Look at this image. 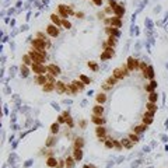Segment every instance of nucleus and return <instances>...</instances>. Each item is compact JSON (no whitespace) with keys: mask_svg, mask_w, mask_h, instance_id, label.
<instances>
[{"mask_svg":"<svg viewBox=\"0 0 168 168\" xmlns=\"http://www.w3.org/2000/svg\"><path fill=\"white\" fill-rule=\"evenodd\" d=\"M28 55L31 56L34 63H44L46 57V51H36L32 48L31 51H28Z\"/></svg>","mask_w":168,"mask_h":168,"instance_id":"nucleus-1","label":"nucleus"},{"mask_svg":"<svg viewBox=\"0 0 168 168\" xmlns=\"http://www.w3.org/2000/svg\"><path fill=\"white\" fill-rule=\"evenodd\" d=\"M31 70H32L36 76L48 74V66H45L44 63H32V65H31Z\"/></svg>","mask_w":168,"mask_h":168,"instance_id":"nucleus-2","label":"nucleus"},{"mask_svg":"<svg viewBox=\"0 0 168 168\" xmlns=\"http://www.w3.org/2000/svg\"><path fill=\"white\" fill-rule=\"evenodd\" d=\"M57 14L62 18H67L69 15H73V14H76V13L72 10V7H67V6H65V4H59V6H57Z\"/></svg>","mask_w":168,"mask_h":168,"instance_id":"nucleus-3","label":"nucleus"},{"mask_svg":"<svg viewBox=\"0 0 168 168\" xmlns=\"http://www.w3.org/2000/svg\"><path fill=\"white\" fill-rule=\"evenodd\" d=\"M46 34H48L49 36H52V38H57V36H59V34H60V30H59V27H57V25L49 24L48 27H46Z\"/></svg>","mask_w":168,"mask_h":168,"instance_id":"nucleus-4","label":"nucleus"},{"mask_svg":"<svg viewBox=\"0 0 168 168\" xmlns=\"http://www.w3.org/2000/svg\"><path fill=\"white\" fill-rule=\"evenodd\" d=\"M32 48L36 49V51H45V49H48L46 48L45 41H42L41 38H34L32 39Z\"/></svg>","mask_w":168,"mask_h":168,"instance_id":"nucleus-5","label":"nucleus"},{"mask_svg":"<svg viewBox=\"0 0 168 168\" xmlns=\"http://www.w3.org/2000/svg\"><path fill=\"white\" fill-rule=\"evenodd\" d=\"M126 66H128V69H129L130 72H136V70H139L140 62H139V60H136L135 57L130 56L129 59H128V63H126Z\"/></svg>","mask_w":168,"mask_h":168,"instance_id":"nucleus-6","label":"nucleus"},{"mask_svg":"<svg viewBox=\"0 0 168 168\" xmlns=\"http://www.w3.org/2000/svg\"><path fill=\"white\" fill-rule=\"evenodd\" d=\"M95 135L99 137V140L101 141H105L107 140V129H105L104 126H97V129H95Z\"/></svg>","mask_w":168,"mask_h":168,"instance_id":"nucleus-7","label":"nucleus"},{"mask_svg":"<svg viewBox=\"0 0 168 168\" xmlns=\"http://www.w3.org/2000/svg\"><path fill=\"white\" fill-rule=\"evenodd\" d=\"M114 55H115L114 48H107V49H105V51L101 53V59H102V60H108V59H111Z\"/></svg>","mask_w":168,"mask_h":168,"instance_id":"nucleus-8","label":"nucleus"},{"mask_svg":"<svg viewBox=\"0 0 168 168\" xmlns=\"http://www.w3.org/2000/svg\"><path fill=\"white\" fill-rule=\"evenodd\" d=\"M115 45H116V36L109 35L108 39L104 42V49H107V48H114Z\"/></svg>","mask_w":168,"mask_h":168,"instance_id":"nucleus-9","label":"nucleus"},{"mask_svg":"<svg viewBox=\"0 0 168 168\" xmlns=\"http://www.w3.org/2000/svg\"><path fill=\"white\" fill-rule=\"evenodd\" d=\"M112 76H114L116 80H122L123 77H126V76H125V72H123L122 67H116V69H114V72H112Z\"/></svg>","mask_w":168,"mask_h":168,"instance_id":"nucleus-10","label":"nucleus"},{"mask_svg":"<svg viewBox=\"0 0 168 168\" xmlns=\"http://www.w3.org/2000/svg\"><path fill=\"white\" fill-rule=\"evenodd\" d=\"M153 116H154L153 112H149V111H147L146 114L143 115V123H144V125H147V126L151 125V123H153Z\"/></svg>","mask_w":168,"mask_h":168,"instance_id":"nucleus-11","label":"nucleus"},{"mask_svg":"<svg viewBox=\"0 0 168 168\" xmlns=\"http://www.w3.org/2000/svg\"><path fill=\"white\" fill-rule=\"evenodd\" d=\"M62 20H63V18L60 17L59 14H56V13L51 14V21H52V24L57 25V27H62Z\"/></svg>","mask_w":168,"mask_h":168,"instance_id":"nucleus-12","label":"nucleus"},{"mask_svg":"<svg viewBox=\"0 0 168 168\" xmlns=\"http://www.w3.org/2000/svg\"><path fill=\"white\" fill-rule=\"evenodd\" d=\"M66 87H67V84H65L63 81H56V93L57 94H65L66 93Z\"/></svg>","mask_w":168,"mask_h":168,"instance_id":"nucleus-13","label":"nucleus"},{"mask_svg":"<svg viewBox=\"0 0 168 168\" xmlns=\"http://www.w3.org/2000/svg\"><path fill=\"white\" fill-rule=\"evenodd\" d=\"M109 25L111 27H115V28H120L122 27V21H120V18L119 17H112V18H109Z\"/></svg>","mask_w":168,"mask_h":168,"instance_id":"nucleus-14","label":"nucleus"},{"mask_svg":"<svg viewBox=\"0 0 168 168\" xmlns=\"http://www.w3.org/2000/svg\"><path fill=\"white\" fill-rule=\"evenodd\" d=\"M48 73H51L56 77V76L60 74V67L56 66V65H48Z\"/></svg>","mask_w":168,"mask_h":168,"instance_id":"nucleus-15","label":"nucleus"},{"mask_svg":"<svg viewBox=\"0 0 168 168\" xmlns=\"http://www.w3.org/2000/svg\"><path fill=\"white\" fill-rule=\"evenodd\" d=\"M55 88H56V83H52V81H48L45 86H42V90L45 93H52Z\"/></svg>","mask_w":168,"mask_h":168,"instance_id":"nucleus-16","label":"nucleus"},{"mask_svg":"<svg viewBox=\"0 0 168 168\" xmlns=\"http://www.w3.org/2000/svg\"><path fill=\"white\" fill-rule=\"evenodd\" d=\"M105 32L108 34V36L109 35H112V36H119L120 35L119 30H118V28H115V27H105Z\"/></svg>","mask_w":168,"mask_h":168,"instance_id":"nucleus-17","label":"nucleus"},{"mask_svg":"<svg viewBox=\"0 0 168 168\" xmlns=\"http://www.w3.org/2000/svg\"><path fill=\"white\" fill-rule=\"evenodd\" d=\"M114 13H115V15H116V17L122 18L123 14H125V7H123V3H119V4H118V7L114 10Z\"/></svg>","mask_w":168,"mask_h":168,"instance_id":"nucleus-18","label":"nucleus"},{"mask_svg":"<svg viewBox=\"0 0 168 168\" xmlns=\"http://www.w3.org/2000/svg\"><path fill=\"white\" fill-rule=\"evenodd\" d=\"M102 114H104V107L99 104L94 105L93 107V115H97V116H102Z\"/></svg>","mask_w":168,"mask_h":168,"instance_id":"nucleus-19","label":"nucleus"},{"mask_svg":"<svg viewBox=\"0 0 168 168\" xmlns=\"http://www.w3.org/2000/svg\"><path fill=\"white\" fill-rule=\"evenodd\" d=\"M35 83L39 84V86H45V84L48 83V77H46V74L36 76V77H35Z\"/></svg>","mask_w":168,"mask_h":168,"instance_id":"nucleus-20","label":"nucleus"},{"mask_svg":"<svg viewBox=\"0 0 168 168\" xmlns=\"http://www.w3.org/2000/svg\"><path fill=\"white\" fill-rule=\"evenodd\" d=\"M91 122L93 123H95L97 126H102L105 123V119L102 116H97V115H93L91 116Z\"/></svg>","mask_w":168,"mask_h":168,"instance_id":"nucleus-21","label":"nucleus"},{"mask_svg":"<svg viewBox=\"0 0 168 168\" xmlns=\"http://www.w3.org/2000/svg\"><path fill=\"white\" fill-rule=\"evenodd\" d=\"M57 162H59V160H56L55 157H48V160H46V165L49 168H56Z\"/></svg>","mask_w":168,"mask_h":168,"instance_id":"nucleus-22","label":"nucleus"},{"mask_svg":"<svg viewBox=\"0 0 168 168\" xmlns=\"http://www.w3.org/2000/svg\"><path fill=\"white\" fill-rule=\"evenodd\" d=\"M36 38H41L42 41H45L46 48H51V41H49V39H48V36H46L44 32H41V31H39V32H36Z\"/></svg>","mask_w":168,"mask_h":168,"instance_id":"nucleus-23","label":"nucleus"},{"mask_svg":"<svg viewBox=\"0 0 168 168\" xmlns=\"http://www.w3.org/2000/svg\"><path fill=\"white\" fill-rule=\"evenodd\" d=\"M146 109H147L149 112H153V114H156V112H157V104H156V102H150V101H149V102L146 104Z\"/></svg>","mask_w":168,"mask_h":168,"instance_id":"nucleus-24","label":"nucleus"},{"mask_svg":"<svg viewBox=\"0 0 168 168\" xmlns=\"http://www.w3.org/2000/svg\"><path fill=\"white\" fill-rule=\"evenodd\" d=\"M73 157H74L76 161H80V160L83 158V150H81V149H74V150H73Z\"/></svg>","mask_w":168,"mask_h":168,"instance_id":"nucleus-25","label":"nucleus"},{"mask_svg":"<svg viewBox=\"0 0 168 168\" xmlns=\"http://www.w3.org/2000/svg\"><path fill=\"white\" fill-rule=\"evenodd\" d=\"M72 84L77 88V91H83L84 87H86V84H84L81 80H74V81H72Z\"/></svg>","mask_w":168,"mask_h":168,"instance_id":"nucleus-26","label":"nucleus"},{"mask_svg":"<svg viewBox=\"0 0 168 168\" xmlns=\"http://www.w3.org/2000/svg\"><path fill=\"white\" fill-rule=\"evenodd\" d=\"M95 101H97V104H99V105L105 104V101H107V95H105L104 93H99V94H97V97H95Z\"/></svg>","mask_w":168,"mask_h":168,"instance_id":"nucleus-27","label":"nucleus"},{"mask_svg":"<svg viewBox=\"0 0 168 168\" xmlns=\"http://www.w3.org/2000/svg\"><path fill=\"white\" fill-rule=\"evenodd\" d=\"M74 149H83V146H84V139L83 137H76L74 139Z\"/></svg>","mask_w":168,"mask_h":168,"instance_id":"nucleus-28","label":"nucleus"},{"mask_svg":"<svg viewBox=\"0 0 168 168\" xmlns=\"http://www.w3.org/2000/svg\"><path fill=\"white\" fill-rule=\"evenodd\" d=\"M120 141H122V146H123V147H126V149H132V146H133V141L130 140L129 137H128V139H122Z\"/></svg>","mask_w":168,"mask_h":168,"instance_id":"nucleus-29","label":"nucleus"},{"mask_svg":"<svg viewBox=\"0 0 168 168\" xmlns=\"http://www.w3.org/2000/svg\"><path fill=\"white\" fill-rule=\"evenodd\" d=\"M135 133L136 135H139V133H141V132H144V130H147V125H139V126H135Z\"/></svg>","mask_w":168,"mask_h":168,"instance_id":"nucleus-30","label":"nucleus"},{"mask_svg":"<svg viewBox=\"0 0 168 168\" xmlns=\"http://www.w3.org/2000/svg\"><path fill=\"white\" fill-rule=\"evenodd\" d=\"M32 59H31V56L30 55H24V56H23V65H27V66H30V65H32Z\"/></svg>","mask_w":168,"mask_h":168,"instance_id":"nucleus-31","label":"nucleus"},{"mask_svg":"<svg viewBox=\"0 0 168 168\" xmlns=\"http://www.w3.org/2000/svg\"><path fill=\"white\" fill-rule=\"evenodd\" d=\"M59 125L60 123H57V122H55V123L51 125V133L52 135H56V133L59 132Z\"/></svg>","mask_w":168,"mask_h":168,"instance_id":"nucleus-32","label":"nucleus"},{"mask_svg":"<svg viewBox=\"0 0 168 168\" xmlns=\"http://www.w3.org/2000/svg\"><path fill=\"white\" fill-rule=\"evenodd\" d=\"M28 74H30V69H28V66L27 65H23V66H21V76H23V77H27Z\"/></svg>","mask_w":168,"mask_h":168,"instance_id":"nucleus-33","label":"nucleus"},{"mask_svg":"<svg viewBox=\"0 0 168 168\" xmlns=\"http://www.w3.org/2000/svg\"><path fill=\"white\" fill-rule=\"evenodd\" d=\"M65 161H66V167L67 168H73V165H74V157H67L66 160H65Z\"/></svg>","mask_w":168,"mask_h":168,"instance_id":"nucleus-34","label":"nucleus"},{"mask_svg":"<svg viewBox=\"0 0 168 168\" xmlns=\"http://www.w3.org/2000/svg\"><path fill=\"white\" fill-rule=\"evenodd\" d=\"M147 78L154 80V69H153V66H149V67H147Z\"/></svg>","mask_w":168,"mask_h":168,"instance_id":"nucleus-35","label":"nucleus"},{"mask_svg":"<svg viewBox=\"0 0 168 168\" xmlns=\"http://www.w3.org/2000/svg\"><path fill=\"white\" fill-rule=\"evenodd\" d=\"M62 27L66 28V30H70V28H72V23H70L67 18H63L62 20Z\"/></svg>","mask_w":168,"mask_h":168,"instance_id":"nucleus-36","label":"nucleus"},{"mask_svg":"<svg viewBox=\"0 0 168 168\" xmlns=\"http://www.w3.org/2000/svg\"><path fill=\"white\" fill-rule=\"evenodd\" d=\"M157 99H158V95H157L156 91L150 93V95H149V101H150V102H156V104H157Z\"/></svg>","mask_w":168,"mask_h":168,"instance_id":"nucleus-37","label":"nucleus"},{"mask_svg":"<svg viewBox=\"0 0 168 168\" xmlns=\"http://www.w3.org/2000/svg\"><path fill=\"white\" fill-rule=\"evenodd\" d=\"M116 81H118L116 78H115L114 76H111V77H108V78H107V81H105V83L108 84V86H111V87H114L115 84H116Z\"/></svg>","mask_w":168,"mask_h":168,"instance_id":"nucleus-38","label":"nucleus"},{"mask_svg":"<svg viewBox=\"0 0 168 168\" xmlns=\"http://www.w3.org/2000/svg\"><path fill=\"white\" fill-rule=\"evenodd\" d=\"M63 115H65V118H66V125H69L70 128H73V120H72V118H70L69 112H63Z\"/></svg>","mask_w":168,"mask_h":168,"instance_id":"nucleus-39","label":"nucleus"},{"mask_svg":"<svg viewBox=\"0 0 168 168\" xmlns=\"http://www.w3.org/2000/svg\"><path fill=\"white\" fill-rule=\"evenodd\" d=\"M88 67H90L93 72H98V65H97L95 62H93V60H91V62H88Z\"/></svg>","mask_w":168,"mask_h":168,"instance_id":"nucleus-40","label":"nucleus"},{"mask_svg":"<svg viewBox=\"0 0 168 168\" xmlns=\"http://www.w3.org/2000/svg\"><path fill=\"white\" fill-rule=\"evenodd\" d=\"M80 80L83 81L84 84H90L91 83V78L87 77V76H84V74H80Z\"/></svg>","mask_w":168,"mask_h":168,"instance_id":"nucleus-41","label":"nucleus"},{"mask_svg":"<svg viewBox=\"0 0 168 168\" xmlns=\"http://www.w3.org/2000/svg\"><path fill=\"white\" fill-rule=\"evenodd\" d=\"M128 137H129L130 140L133 141V143H137V141H139V136L136 135V133H130V135L128 136Z\"/></svg>","mask_w":168,"mask_h":168,"instance_id":"nucleus-42","label":"nucleus"},{"mask_svg":"<svg viewBox=\"0 0 168 168\" xmlns=\"http://www.w3.org/2000/svg\"><path fill=\"white\" fill-rule=\"evenodd\" d=\"M105 147H107V149H112V147H114V140H112V139H107V140H105Z\"/></svg>","mask_w":168,"mask_h":168,"instance_id":"nucleus-43","label":"nucleus"},{"mask_svg":"<svg viewBox=\"0 0 168 168\" xmlns=\"http://www.w3.org/2000/svg\"><path fill=\"white\" fill-rule=\"evenodd\" d=\"M147 67H149V66H147V65H146V63H144V62H140V66H139V69L141 70V73L147 72Z\"/></svg>","mask_w":168,"mask_h":168,"instance_id":"nucleus-44","label":"nucleus"},{"mask_svg":"<svg viewBox=\"0 0 168 168\" xmlns=\"http://www.w3.org/2000/svg\"><path fill=\"white\" fill-rule=\"evenodd\" d=\"M114 147H116L118 150H122V141H118V140H114Z\"/></svg>","mask_w":168,"mask_h":168,"instance_id":"nucleus-45","label":"nucleus"},{"mask_svg":"<svg viewBox=\"0 0 168 168\" xmlns=\"http://www.w3.org/2000/svg\"><path fill=\"white\" fill-rule=\"evenodd\" d=\"M57 123H60V125H62V123H66V118H65V115H59V116H57Z\"/></svg>","mask_w":168,"mask_h":168,"instance_id":"nucleus-46","label":"nucleus"},{"mask_svg":"<svg viewBox=\"0 0 168 168\" xmlns=\"http://www.w3.org/2000/svg\"><path fill=\"white\" fill-rule=\"evenodd\" d=\"M108 4H109V6H111L112 7V9H116V7H118V4H119V3H116V2H115V0H108Z\"/></svg>","mask_w":168,"mask_h":168,"instance_id":"nucleus-47","label":"nucleus"},{"mask_svg":"<svg viewBox=\"0 0 168 168\" xmlns=\"http://www.w3.org/2000/svg\"><path fill=\"white\" fill-rule=\"evenodd\" d=\"M104 11H105V14H112V13H114V9H112L111 6H107L104 9Z\"/></svg>","mask_w":168,"mask_h":168,"instance_id":"nucleus-48","label":"nucleus"},{"mask_svg":"<svg viewBox=\"0 0 168 168\" xmlns=\"http://www.w3.org/2000/svg\"><path fill=\"white\" fill-rule=\"evenodd\" d=\"M65 167H66V161H65V160H59L56 168H65Z\"/></svg>","mask_w":168,"mask_h":168,"instance_id":"nucleus-49","label":"nucleus"},{"mask_svg":"<svg viewBox=\"0 0 168 168\" xmlns=\"http://www.w3.org/2000/svg\"><path fill=\"white\" fill-rule=\"evenodd\" d=\"M55 143V139H53V136H49V137H48V141H46V146H52V144H53Z\"/></svg>","mask_w":168,"mask_h":168,"instance_id":"nucleus-50","label":"nucleus"},{"mask_svg":"<svg viewBox=\"0 0 168 168\" xmlns=\"http://www.w3.org/2000/svg\"><path fill=\"white\" fill-rule=\"evenodd\" d=\"M78 125H80L81 129H86V126H87V122H86V120H80V122H78Z\"/></svg>","mask_w":168,"mask_h":168,"instance_id":"nucleus-51","label":"nucleus"},{"mask_svg":"<svg viewBox=\"0 0 168 168\" xmlns=\"http://www.w3.org/2000/svg\"><path fill=\"white\" fill-rule=\"evenodd\" d=\"M93 3L95 6H102V0H93Z\"/></svg>","mask_w":168,"mask_h":168,"instance_id":"nucleus-52","label":"nucleus"},{"mask_svg":"<svg viewBox=\"0 0 168 168\" xmlns=\"http://www.w3.org/2000/svg\"><path fill=\"white\" fill-rule=\"evenodd\" d=\"M76 17H77V18H83L84 17V13H81V11H77V13H76Z\"/></svg>","mask_w":168,"mask_h":168,"instance_id":"nucleus-53","label":"nucleus"},{"mask_svg":"<svg viewBox=\"0 0 168 168\" xmlns=\"http://www.w3.org/2000/svg\"><path fill=\"white\" fill-rule=\"evenodd\" d=\"M104 17H105V11H101V13H98V18H101V20H104Z\"/></svg>","mask_w":168,"mask_h":168,"instance_id":"nucleus-54","label":"nucleus"},{"mask_svg":"<svg viewBox=\"0 0 168 168\" xmlns=\"http://www.w3.org/2000/svg\"><path fill=\"white\" fill-rule=\"evenodd\" d=\"M83 168H91V165H84Z\"/></svg>","mask_w":168,"mask_h":168,"instance_id":"nucleus-55","label":"nucleus"},{"mask_svg":"<svg viewBox=\"0 0 168 168\" xmlns=\"http://www.w3.org/2000/svg\"><path fill=\"white\" fill-rule=\"evenodd\" d=\"M91 168H95V167H94V165H91Z\"/></svg>","mask_w":168,"mask_h":168,"instance_id":"nucleus-56","label":"nucleus"}]
</instances>
